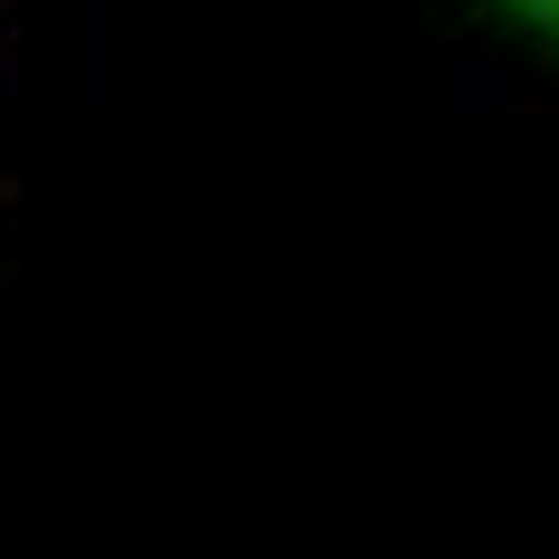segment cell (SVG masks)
<instances>
[{
    "mask_svg": "<svg viewBox=\"0 0 559 559\" xmlns=\"http://www.w3.org/2000/svg\"><path fill=\"white\" fill-rule=\"evenodd\" d=\"M483 107H511L502 68H453V116H483Z\"/></svg>",
    "mask_w": 559,
    "mask_h": 559,
    "instance_id": "7a4b0ae2",
    "label": "cell"
},
{
    "mask_svg": "<svg viewBox=\"0 0 559 559\" xmlns=\"http://www.w3.org/2000/svg\"><path fill=\"white\" fill-rule=\"evenodd\" d=\"M78 107H107V0H78Z\"/></svg>",
    "mask_w": 559,
    "mask_h": 559,
    "instance_id": "6da1fadb",
    "label": "cell"
}]
</instances>
